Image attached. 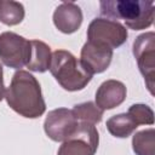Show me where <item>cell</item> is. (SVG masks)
<instances>
[{
    "label": "cell",
    "mask_w": 155,
    "mask_h": 155,
    "mask_svg": "<svg viewBox=\"0 0 155 155\" xmlns=\"http://www.w3.org/2000/svg\"><path fill=\"white\" fill-rule=\"evenodd\" d=\"M99 143V134L94 125L79 122L76 131L62 142L57 155H94Z\"/></svg>",
    "instance_id": "obj_6"
},
{
    "label": "cell",
    "mask_w": 155,
    "mask_h": 155,
    "mask_svg": "<svg viewBox=\"0 0 155 155\" xmlns=\"http://www.w3.org/2000/svg\"><path fill=\"white\" fill-rule=\"evenodd\" d=\"M127 90L124 82L119 80H105L96 91V105L102 110H110L124 103Z\"/></svg>",
    "instance_id": "obj_10"
},
{
    "label": "cell",
    "mask_w": 155,
    "mask_h": 155,
    "mask_svg": "<svg viewBox=\"0 0 155 155\" xmlns=\"http://www.w3.org/2000/svg\"><path fill=\"white\" fill-rule=\"evenodd\" d=\"M99 10L109 19H122L127 28L142 30L153 24L155 5L144 0H104L99 2Z\"/></svg>",
    "instance_id": "obj_2"
},
{
    "label": "cell",
    "mask_w": 155,
    "mask_h": 155,
    "mask_svg": "<svg viewBox=\"0 0 155 155\" xmlns=\"http://www.w3.org/2000/svg\"><path fill=\"white\" fill-rule=\"evenodd\" d=\"M138 125L134 122V120L127 114L121 113L117 115H114L107 120V130L109 133L116 138H127L130 137Z\"/></svg>",
    "instance_id": "obj_13"
},
{
    "label": "cell",
    "mask_w": 155,
    "mask_h": 155,
    "mask_svg": "<svg viewBox=\"0 0 155 155\" xmlns=\"http://www.w3.org/2000/svg\"><path fill=\"white\" fill-rule=\"evenodd\" d=\"M127 114L134 120V122L139 125H153L154 124V111L147 104H133L128 108Z\"/></svg>",
    "instance_id": "obj_17"
},
{
    "label": "cell",
    "mask_w": 155,
    "mask_h": 155,
    "mask_svg": "<svg viewBox=\"0 0 155 155\" xmlns=\"http://www.w3.org/2000/svg\"><path fill=\"white\" fill-rule=\"evenodd\" d=\"M71 110L79 122L97 125L102 121L103 111L93 102H84L80 104H75Z\"/></svg>",
    "instance_id": "obj_16"
},
{
    "label": "cell",
    "mask_w": 155,
    "mask_h": 155,
    "mask_svg": "<svg viewBox=\"0 0 155 155\" xmlns=\"http://www.w3.org/2000/svg\"><path fill=\"white\" fill-rule=\"evenodd\" d=\"M113 59V50L108 46L86 41L80 52V63L92 76L105 71Z\"/></svg>",
    "instance_id": "obj_9"
},
{
    "label": "cell",
    "mask_w": 155,
    "mask_h": 155,
    "mask_svg": "<svg viewBox=\"0 0 155 155\" xmlns=\"http://www.w3.org/2000/svg\"><path fill=\"white\" fill-rule=\"evenodd\" d=\"M52 19L54 27L59 31L64 34H73L81 27L84 16L81 8L76 4L62 2L56 7Z\"/></svg>",
    "instance_id": "obj_11"
},
{
    "label": "cell",
    "mask_w": 155,
    "mask_h": 155,
    "mask_svg": "<svg viewBox=\"0 0 155 155\" xmlns=\"http://www.w3.org/2000/svg\"><path fill=\"white\" fill-rule=\"evenodd\" d=\"M50 71L65 91L84 90L92 80V75L81 65L80 61L67 50H56L52 53Z\"/></svg>",
    "instance_id": "obj_3"
},
{
    "label": "cell",
    "mask_w": 155,
    "mask_h": 155,
    "mask_svg": "<svg viewBox=\"0 0 155 155\" xmlns=\"http://www.w3.org/2000/svg\"><path fill=\"white\" fill-rule=\"evenodd\" d=\"M132 149L136 155H155V131L147 128L138 131L132 138Z\"/></svg>",
    "instance_id": "obj_15"
},
{
    "label": "cell",
    "mask_w": 155,
    "mask_h": 155,
    "mask_svg": "<svg viewBox=\"0 0 155 155\" xmlns=\"http://www.w3.org/2000/svg\"><path fill=\"white\" fill-rule=\"evenodd\" d=\"M127 36L126 27L109 18H94L87 28V41L108 46L111 50L124 45Z\"/></svg>",
    "instance_id": "obj_5"
},
{
    "label": "cell",
    "mask_w": 155,
    "mask_h": 155,
    "mask_svg": "<svg viewBox=\"0 0 155 155\" xmlns=\"http://www.w3.org/2000/svg\"><path fill=\"white\" fill-rule=\"evenodd\" d=\"M5 85H4V73H2V65L0 64V102L2 98H5Z\"/></svg>",
    "instance_id": "obj_18"
},
{
    "label": "cell",
    "mask_w": 155,
    "mask_h": 155,
    "mask_svg": "<svg viewBox=\"0 0 155 155\" xmlns=\"http://www.w3.org/2000/svg\"><path fill=\"white\" fill-rule=\"evenodd\" d=\"M8 107L27 119L40 117L46 110L41 86L36 78L25 70H17L5 91Z\"/></svg>",
    "instance_id": "obj_1"
},
{
    "label": "cell",
    "mask_w": 155,
    "mask_h": 155,
    "mask_svg": "<svg viewBox=\"0 0 155 155\" xmlns=\"http://www.w3.org/2000/svg\"><path fill=\"white\" fill-rule=\"evenodd\" d=\"M24 6L13 0H0V22L6 25H17L24 18Z\"/></svg>",
    "instance_id": "obj_14"
},
{
    "label": "cell",
    "mask_w": 155,
    "mask_h": 155,
    "mask_svg": "<svg viewBox=\"0 0 155 155\" xmlns=\"http://www.w3.org/2000/svg\"><path fill=\"white\" fill-rule=\"evenodd\" d=\"M79 121L71 109L57 108L48 111L44 121V131L53 142H64L78 128Z\"/></svg>",
    "instance_id": "obj_8"
},
{
    "label": "cell",
    "mask_w": 155,
    "mask_h": 155,
    "mask_svg": "<svg viewBox=\"0 0 155 155\" xmlns=\"http://www.w3.org/2000/svg\"><path fill=\"white\" fill-rule=\"evenodd\" d=\"M30 54V40L13 31L0 34V61L6 67L21 70L25 67Z\"/></svg>",
    "instance_id": "obj_7"
},
{
    "label": "cell",
    "mask_w": 155,
    "mask_h": 155,
    "mask_svg": "<svg viewBox=\"0 0 155 155\" xmlns=\"http://www.w3.org/2000/svg\"><path fill=\"white\" fill-rule=\"evenodd\" d=\"M132 52L140 74L151 94H154L155 80V34L148 31L138 35L132 45Z\"/></svg>",
    "instance_id": "obj_4"
},
{
    "label": "cell",
    "mask_w": 155,
    "mask_h": 155,
    "mask_svg": "<svg viewBox=\"0 0 155 155\" xmlns=\"http://www.w3.org/2000/svg\"><path fill=\"white\" fill-rule=\"evenodd\" d=\"M51 47L40 40H30V54L27 68L31 71L45 73L50 69L51 64Z\"/></svg>",
    "instance_id": "obj_12"
}]
</instances>
